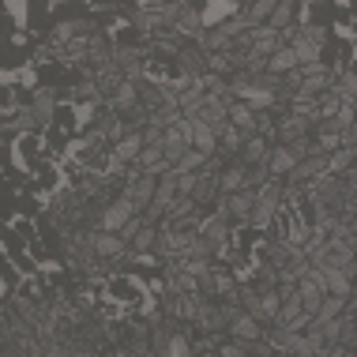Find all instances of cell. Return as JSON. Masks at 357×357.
Returning a JSON list of instances; mask_svg holds the SVG:
<instances>
[{
    "label": "cell",
    "instance_id": "obj_7",
    "mask_svg": "<svg viewBox=\"0 0 357 357\" xmlns=\"http://www.w3.org/2000/svg\"><path fill=\"white\" fill-rule=\"evenodd\" d=\"M241 188H248V166L241 158H229V166L218 173V196H234Z\"/></svg>",
    "mask_w": 357,
    "mask_h": 357
},
{
    "label": "cell",
    "instance_id": "obj_5",
    "mask_svg": "<svg viewBox=\"0 0 357 357\" xmlns=\"http://www.w3.org/2000/svg\"><path fill=\"white\" fill-rule=\"evenodd\" d=\"M154 188H158V177H151V173H139L136 181H124L121 196L132 199V207H136L139 215H143V211L151 207V199H154Z\"/></svg>",
    "mask_w": 357,
    "mask_h": 357
},
{
    "label": "cell",
    "instance_id": "obj_13",
    "mask_svg": "<svg viewBox=\"0 0 357 357\" xmlns=\"http://www.w3.org/2000/svg\"><path fill=\"white\" fill-rule=\"evenodd\" d=\"M245 8L241 4H229V0H215V4H207L204 12H199V19H204V31H215V26H222L226 19H237Z\"/></svg>",
    "mask_w": 357,
    "mask_h": 357
},
{
    "label": "cell",
    "instance_id": "obj_6",
    "mask_svg": "<svg viewBox=\"0 0 357 357\" xmlns=\"http://www.w3.org/2000/svg\"><path fill=\"white\" fill-rule=\"evenodd\" d=\"M94 31H102V26H94L91 19H64V23H56L53 26V34H50V45H68L75 42V38H83V34H94Z\"/></svg>",
    "mask_w": 357,
    "mask_h": 357
},
{
    "label": "cell",
    "instance_id": "obj_32",
    "mask_svg": "<svg viewBox=\"0 0 357 357\" xmlns=\"http://www.w3.org/2000/svg\"><path fill=\"white\" fill-rule=\"evenodd\" d=\"M34 61H38V64H53V61H56V50H53L50 42L38 45V50H34Z\"/></svg>",
    "mask_w": 357,
    "mask_h": 357
},
{
    "label": "cell",
    "instance_id": "obj_4",
    "mask_svg": "<svg viewBox=\"0 0 357 357\" xmlns=\"http://www.w3.org/2000/svg\"><path fill=\"white\" fill-rule=\"evenodd\" d=\"M162 147H166V162H169V166H173V162H177L185 151H192V121L181 117L177 124H169V128L162 132Z\"/></svg>",
    "mask_w": 357,
    "mask_h": 357
},
{
    "label": "cell",
    "instance_id": "obj_25",
    "mask_svg": "<svg viewBox=\"0 0 357 357\" xmlns=\"http://www.w3.org/2000/svg\"><path fill=\"white\" fill-rule=\"evenodd\" d=\"M192 354V331H185V324H177V331L169 335L166 357H188Z\"/></svg>",
    "mask_w": 357,
    "mask_h": 357
},
{
    "label": "cell",
    "instance_id": "obj_27",
    "mask_svg": "<svg viewBox=\"0 0 357 357\" xmlns=\"http://www.w3.org/2000/svg\"><path fill=\"white\" fill-rule=\"evenodd\" d=\"M204 166H207V154L192 147V151H185L177 162H173V173H196V169H204Z\"/></svg>",
    "mask_w": 357,
    "mask_h": 357
},
{
    "label": "cell",
    "instance_id": "obj_16",
    "mask_svg": "<svg viewBox=\"0 0 357 357\" xmlns=\"http://www.w3.org/2000/svg\"><path fill=\"white\" fill-rule=\"evenodd\" d=\"M105 109H113V113H124V117H128V113H136V109H139V86L124 79V83L117 86V94H113V98L105 102Z\"/></svg>",
    "mask_w": 357,
    "mask_h": 357
},
{
    "label": "cell",
    "instance_id": "obj_24",
    "mask_svg": "<svg viewBox=\"0 0 357 357\" xmlns=\"http://www.w3.org/2000/svg\"><path fill=\"white\" fill-rule=\"evenodd\" d=\"M289 50L297 53V64H316V61H320V53H324V45H316V42H308V38L297 34L294 42H289Z\"/></svg>",
    "mask_w": 357,
    "mask_h": 357
},
{
    "label": "cell",
    "instance_id": "obj_26",
    "mask_svg": "<svg viewBox=\"0 0 357 357\" xmlns=\"http://www.w3.org/2000/svg\"><path fill=\"white\" fill-rule=\"evenodd\" d=\"M354 151L357 147H339L327 154V173H335V177H342L346 169H354Z\"/></svg>",
    "mask_w": 357,
    "mask_h": 357
},
{
    "label": "cell",
    "instance_id": "obj_31",
    "mask_svg": "<svg viewBox=\"0 0 357 357\" xmlns=\"http://www.w3.org/2000/svg\"><path fill=\"white\" fill-rule=\"evenodd\" d=\"M196 173H173V177H177V196H192V192H196Z\"/></svg>",
    "mask_w": 357,
    "mask_h": 357
},
{
    "label": "cell",
    "instance_id": "obj_1",
    "mask_svg": "<svg viewBox=\"0 0 357 357\" xmlns=\"http://www.w3.org/2000/svg\"><path fill=\"white\" fill-rule=\"evenodd\" d=\"M282 196H286V181L282 177H267L264 185L256 188V204H252V215H248V226L259 229V234H267L275 215L282 211Z\"/></svg>",
    "mask_w": 357,
    "mask_h": 357
},
{
    "label": "cell",
    "instance_id": "obj_21",
    "mask_svg": "<svg viewBox=\"0 0 357 357\" xmlns=\"http://www.w3.org/2000/svg\"><path fill=\"white\" fill-rule=\"evenodd\" d=\"M294 68H297V53L289 50V45H278V50L267 56V72H271V75H286Z\"/></svg>",
    "mask_w": 357,
    "mask_h": 357
},
{
    "label": "cell",
    "instance_id": "obj_8",
    "mask_svg": "<svg viewBox=\"0 0 357 357\" xmlns=\"http://www.w3.org/2000/svg\"><path fill=\"white\" fill-rule=\"evenodd\" d=\"M204 19H199V8H192L185 4L181 8V15H177V23H173V38H192V42L199 45V38H204Z\"/></svg>",
    "mask_w": 357,
    "mask_h": 357
},
{
    "label": "cell",
    "instance_id": "obj_23",
    "mask_svg": "<svg viewBox=\"0 0 357 357\" xmlns=\"http://www.w3.org/2000/svg\"><path fill=\"white\" fill-rule=\"evenodd\" d=\"M335 83V75H308V79H301L297 83V98H320V94L327 91V86Z\"/></svg>",
    "mask_w": 357,
    "mask_h": 357
},
{
    "label": "cell",
    "instance_id": "obj_2",
    "mask_svg": "<svg viewBox=\"0 0 357 357\" xmlns=\"http://www.w3.org/2000/svg\"><path fill=\"white\" fill-rule=\"evenodd\" d=\"M132 215H139L136 207H132V199H124V196H117V199H109L102 211H98V218H94V226L91 229H105V234H121L124 229V222H128Z\"/></svg>",
    "mask_w": 357,
    "mask_h": 357
},
{
    "label": "cell",
    "instance_id": "obj_29",
    "mask_svg": "<svg viewBox=\"0 0 357 357\" xmlns=\"http://www.w3.org/2000/svg\"><path fill=\"white\" fill-rule=\"evenodd\" d=\"M241 143H245V139H241V132L234 128V124H229V128L218 136V147H222V154H226V158H237V154H241Z\"/></svg>",
    "mask_w": 357,
    "mask_h": 357
},
{
    "label": "cell",
    "instance_id": "obj_3",
    "mask_svg": "<svg viewBox=\"0 0 357 357\" xmlns=\"http://www.w3.org/2000/svg\"><path fill=\"white\" fill-rule=\"evenodd\" d=\"M192 327H199V331H222V335H226V308L215 305V301H211V297H204V294H196Z\"/></svg>",
    "mask_w": 357,
    "mask_h": 357
},
{
    "label": "cell",
    "instance_id": "obj_12",
    "mask_svg": "<svg viewBox=\"0 0 357 357\" xmlns=\"http://www.w3.org/2000/svg\"><path fill=\"white\" fill-rule=\"evenodd\" d=\"M252 204H256V188H241L234 196H226V207H229V218L237 222V229L248 226V215H252Z\"/></svg>",
    "mask_w": 357,
    "mask_h": 357
},
{
    "label": "cell",
    "instance_id": "obj_30",
    "mask_svg": "<svg viewBox=\"0 0 357 357\" xmlns=\"http://www.w3.org/2000/svg\"><path fill=\"white\" fill-rule=\"evenodd\" d=\"M143 226H147V215H132L128 222H124V229H121V241H124V245H132Z\"/></svg>",
    "mask_w": 357,
    "mask_h": 357
},
{
    "label": "cell",
    "instance_id": "obj_18",
    "mask_svg": "<svg viewBox=\"0 0 357 357\" xmlns=\"http://www.w3.org/2000/svg\"><path fill=\"white\" fill-rule=\"evenodd\" d=\"M38 124V117H34V105L26 102V105H19V113L12 121H0V132H4V136H15V132H31Z\"/></svg>",
    "mask_w": 357,
    "mask_h": 357
},
{
    "label": "cell",
    "instance_id": "obj_28",
    "mask_svg": "<svg viewBox=\"0 0 357 357\" xmlns=\"http://www.w3.org/2000/svg\"><path fill=\"white\" fill-rule=\"evenodd\" d=\"M316 105H320V121H335V117H339V109H342V98L327 86L320 98H316Z\"/></svg>",
    "mask_w": 357,
    "mask_h": 357
},
{
    "label": "cell",
    "instance_id": "obj_20",
    "mask_svg": "<svg viewBox=\"0 0 357 357\" xmlns=\"http://www.w3.org/2000/svg\"><path fill=\"white\" fill-rule=\"evenodd\" d=\"M267 151H271V147H267V136H252V139L241 143V154H237V158L245 162V166H259V162L267 158Z\"/></svg>",
    "mask_w": 357,
    "mask_h": 357
},
{
    "label": "cell",
    "instance_id": "obj_22",
    "mask_svg": "<svg viewBox=\"0 0 357 357\" xmlns=\"http://www.w3.org/2000/svg\"><path fill=\"white\" fill-rule=\"evenodd\" d=\"M192 147H196V151H204L207 158H211V154L218 151V136H215V132L207 128V124L192 121Z\"/></svg>",
    "mask_w": 357,
    "mask_h": 357
},
{
    "label": "cell",
    "instance_id": "obj_14",
    "mask_svg": "<svg viewBox=\"0 0 357 357\" xmlns=\"http://www.w3.org/2000/svg\"><path fill=\"white\" fill-rule=\"evenodd\" d=\"M31 105H34V117L42 128H50L53 117H56V91H50V86H38V91L31 94Z\"/></svg>",
    "mask_w": 357,
    "mask_h": 357
},
{
    "label": "cell",
    "instance_id": "obj_10",
    "mask_svg": "<svg viewBox=\"0 0 357 357\" xmlns=\"http://www.w3.org/2000/svg\"><path fill=\"white\" fill-rule=\"evenodd\" d=\"M91 241H94V252H98L102 259H124V252H128V245L121 241V234H105V229H91Z\"/></svg>",
    "mask_w": 357,
    "mask_h": 357
},
{
    "label": "cell",
    "instance_id": "obj_17",
    "mask_svg": "<svg viewBox=\"0 0 357 357\" xmlns=\"http://www.w3.org/2000/svg\"><path fill=\"white\" fill-rule=\"evenodd\" d=\"M312 128H316V124H308V121H301V117H286V121L275 128V136L289 147V143H297V139L312 136Z\"/></svg>",
    "mask_w": 357,
    "mask_h": 357
},
{
    "label": "cell",
    "instance_id": "obj_11",
    "mask_svg": "<svg viewBox=\"0 0 357 357\" xmlns=\"http://www.w3.org/2000/svg\"><path fill=\"white\" fill-rule=\"evenodd\" d=\"M226 113H229V124H234V128L241 132V139H252V136H259V128H256V113L248 109L245 102H229L226 105Z\"/></svg>",
    "mask_w": 357,
    "mask_h": 357
},
{
    "label": "cell",
    "instance_id": "obj_9",
    "mask_svg": "<svg viewBox=\"0 0 357 357\" xmlns=\"http://www.w3.org/2000/svg\"><path fill=\"white\" fill-rule=\"evenodd\" d=\"M143 128H136L132 136H124L121 143H113L109 151H105V158H113V162H121V166H132V162L139 158V151H143Z\"/></svg>",
    "mask_w": 357,
    "mask_h": 357
},
{
    "label": "cell",
    "instance_id": "obj_19",
    "mask_svg": "<svg viewBox=\"0 0 357 357\" xmlns=\"http://www.w3.org/2000/svg\"><path fill=\"white\" fill-rule=\"evenodd\" d=\"M294 15H297V4H294V0H278L275 12H271V19H267L264 26H267L271 34H278V31H286V26L294 23Z\"/></svg>",
    "mask_w": 357,
    "mask_h": 357
},
{
    "label": "cell",
    "instance_id": "obj_15",
    "mask_svg": "<svg viewBox=\"0 0 357 357\" xmlns=\"http://www.w3.org/2000/svg\"><path fill=\"white\" fill-rule=\"evenodd\" d=\"M297 162H301V158H297V154L289 151L286 143H278V147H271V151H267L264 166H267V173H271V177H286V173L294 169Z\"/></svg>",
    "mask_w": 357,
    "mask_h": 357
}]
</instances>
